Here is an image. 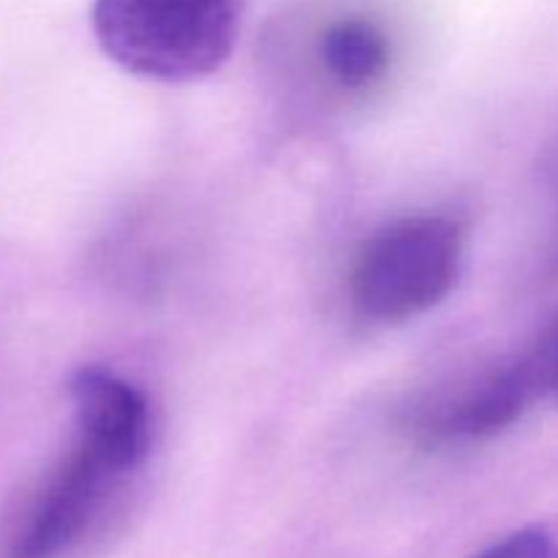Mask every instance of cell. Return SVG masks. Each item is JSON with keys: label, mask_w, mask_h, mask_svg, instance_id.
<instances>
[{"label": "cell", "mask_w": 558, "mask_h": 558, "mask_svg": "<svg viewBox=\"0 0 558 558\" xmlns=\"http://www.w3.org/2000/svg\"><path fill=\"white\" fill-rule=\"evenodd\" d=\"M322 63L338 85L363 90L385 76L390 65V44L379 25L363 16L332 22L322 36Z\"/></svg>", "instance_id": "6"}, {"label": "cell", "mask_w": 558, "mask_h": 558, "mask_svg": "<svg viewBox=\"0 0 558 558\" xmlns=\"http://www.w3.org/2000/svg\"><path fill=\"white\" fill-rule=\"evenodd\" d=\"M245 0H96L93 36L129 74L158 82L210 76L234 52Z\"/></svg>", "instance_id": "1"}, {"label": "cell", "mask_w": 558, "mask_h": 558, "mask_svg": "<svg viewBox=\"0 0 558 558\" xmlns=\"http://www.w3.org/2000/svg\"><path fill=\"white\" fill-rule=\"evenodd\" d=\"M74 439L107 461L114 472L134 474L153 445L150 403L140 387L101 365L71 376Z\"/></svg>", "instance_id": "5"}, {"label": "cell", "mask_w": 558, "mask_h": 558, "mask_svg": "<svg viewBox=\"0 0 558 558\" xmlns=\"http://www.w3.org/2000/svg\"><path fill=\"white\" fill-rule=\"evenodd\" d=\"M466 234L450 216H403L363 240L349 272L352 303L365 319L401 325L428 314L456 289Z\"/></svg>", "instance_id": "2"}, {"label": "cell", "mask_w": 558, "mask_h": 558, "mask_svg": "<svg viewBox=\"0 0 558 558\" xmlns=\"http://www.w3.org/2000/svg\"><path fill=\"white\" fill-rule=\"evenodd\" d=\"M477 558H558V543L550 532L532 526L499 539Z\"/></svg>", "instance_id": "7"}, {"label": "cell", "mask_w": 558, "mask_h": 558, "mask_svg": "<svg viewBox=\"0 0 558 558\" xmlns=\"http://www.w3.org/2000/svg\"><path fill=\"white\" fill-rule=\"evenodd\" d=\"M550 343V398L558 401V327L548 332Z\"/></svg>", "instance_id": "8"}, {"label": "cell", "mask_w": 558, "mask_h": 558, "mask_svg": "<svg viewBox=\"0 0 558 558\" xmlns=\"http://www.w3.org/2000/svg\"><path fill=\"white\" fill-rule=\"evenodd\" d=\"M125 474L74 439L22 512L5 558H65L98 526Z\"/></svg>", "instance_id": "3"}, {"label": "cell", "mask_w": 558, "mask_h": 558, "mask_svg": "<svg viewBox=\"0 0 558 558\" xmlns=\"http://www.w3.org/2000/svg\"><path fill=\"white\" fill-rule=\"evenodd\" d=\"M543 398H550L548 336L456 398L425 407L414 417V434L428 445L488 439L515 425Z\"/></svg>", "instance_id": "4"}]
</instances>
